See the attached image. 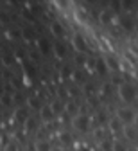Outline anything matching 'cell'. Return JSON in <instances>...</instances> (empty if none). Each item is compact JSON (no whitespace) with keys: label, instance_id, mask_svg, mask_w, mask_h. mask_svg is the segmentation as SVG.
<instances>
[{"label":"cell","instance_id":"obj_21","mask_svg":"<svg viewBox=\"0 0 138 151\" xmlns=\"http://www.w3.org/2000/svg\"><path fill=\"white\" fill-rule=\"evenodd\" d=\"M72 72H74L72 67H70V65H65V67L61 68V78H63V79H72Z\"/></svg>","mask_w":138,"mask_h":151},{"label":"cell","instance_id":"obj_25","mask_svg":"<svg viewBox=\"0 0 138 151\" xmlns=\"http://www.w3.org/2000/svg\"><path fill=\"white\" fill-rule=\"evenodd\" d=\"M111 146H113V140H101V144H99V147H101V151H111Z\"/></svg>","mask_w":138,"mask_h":151},{"label":"cell","instance_id":"obj_19","mask_svg":"<svg viewBox=\"0 0 138 151\" xmlns=\"http://www.w3.org/2000/svg\"><path fill=\"white\" fill-rule=\"evenodd\" d=\"M104 61H106V67H108V70H115V68H118V61L113 58V56H106V58H104Z\"/></svg>","mask_w":138,"mask_h":151},{"label":"cell","instance_id":"obj_12","mask_svg":"<svg viewBox=\"0 0 138 151\" xmlns=\"http://www.w3.org/2000/svg\"><path fill=\"white\" fill-rule=\"evenodd\" d=\"M93 65H95V70L99 72V74H108L109 70H108V67H106V61H104V58H97L95 61H93Z\"/></svg>","mask_w":138,"mask_h":151},{"label":"cell","instance_id":"obj_8","mask_svg":"<svg viewBox=\"0 0 138 151\" xmlns=\"http://www.w3.org/2000/svg\"><path fill=\"white\" fill-rule=\"evenodd\" d=\"M122 133L126 135V139H129V140H136V126H134V122H133V124H124Z\"/></svg>","mask_w":138,"mask_h":151},{"label":"cell","instance_id":"obj_5","mask_svg":"<svg viewBox=\"0 0 138 151\" xmlns=\"http://www.w3.org/2000/svg\"><path fill=\"white\" fill-rule=\"evenodd\" d=\"M29 117V108L27 106H18L14 110V121L16 122H25Z\"/></svg>","mask_w":138,"mask_h":151},{"label":"cell","instance_id":"obj_1","mask_svg":"<svg viewBox=\"0 0 138 151\" xmlns=\"http://www.w3.org/2000/svg\"><path fill=\"white\" fill-rule=\"evenodd\" d=\"M118 97H120V99L129 106V104L134 103V99H136V86H134L133 83H127V81L120 83V85H118Z\"/></svg>","mask_w":138,"mask_h":151},{"label":"cell","instance_id":"obj_30","mask_svg":"<svg viewBox=\"0 0 138 151\" xmlns=\"http://www.w3.org/2000/svg\"><path fill=\"white\" fill-rule=\"evenodd\" d=\"M120 7L131 9V7H134V2H133V0H122V2H120Z\"/></svg>","mask_w":138,"mask_h":151},{"label":"cell","instance_id":"obj_2","mask_svg":"<svg viewBox=\"0 0 138 151\" xmlns=\"http://www.w3.org/2000/svg\"><path fill=\"white\" fill-rule=\"evenodd\" d=\"M72 124L77 131L84 133V131L90 129V115H86V113H75L74 119H72Z\"/></svg>","mask_w":138,"mask_h":151},{"label":"cell","instance_id":"obj_31","mask_svg":"<svg viewBox=\"0 0 138 151\" xmlns=\"http://www.w3.org/2000/svg\"><path fill=\"white\" fill-rule=\"evenodd\" d=\"M84 92L88 93V96H93V93H95V86L92 83H88V85H84Z\"/></svg>","mask_w":138,"mask_h":151},{"label":"cell","instance_id":"obj_16","mask_svg":"<svg viewBox=\"0 0 138 151\" xmlns=\"http://www.w3.org/2000/svg\"><path fill=\"white\" fill-rule=\"evenodd\" d=\"M20 34H22V38H24L25 42L34 40V31H32V27H24L22 31H20Z\"/></svg>","mask_w":138,"mask_h":151},{"label":"cell","instance_id":"obj_24","mask_svg":"<svg viewBox=\"0 0 138 151\" xmlns=\"http://www.w3.org/2000/svg\"><path fill=\"white\" fill-rule=\"evenodd\" d=\"M113 18H115V14H111V11H102V13H101V20H102V24H109Z\"/></svg>","mask_w":138,"mask_h":151},{"label":"cell","instance_id":"obj_15","mask_svg":"<svg viewBox=\"0 0 138 151\" xmlns=\"http://www.w3.org/2000/svg\"><path fill=\"white\" fill-rule=\"evenodd\" d=\"M108 124H109V129L113 131V133H117V131H122V128H124V124L118 121L117 117H115V119H109Z\"/></svg>","mask_w":138,"mask_h":151},{"label":"cell","instance_id":"obj_3","mask_svg":"<svg viewBox=\"0 0 138 151\" xmlns=\"http://www.w3.org/2000/svg\"><path fill=\"white\" fill-rule=\"evenodd\" d=\"M117 119L120 121L122 124H133V122H134V110L129 108V106L118 108V111H117Z\"/></svg>","mask_w":138,"mask_h":151},{"label":"cell","instance_id":"obj_11","mask_svg":"<svg viewBox=\"0 0 138 151\" xmlns=\"http://www.w3.org/2000/svg\"><path fill=\"white\" fill-rule=\"evenodd\" d=\"M41 106H43V103H41V99H39L38 96H32V97H29L27 99V108H31V110H41Z\"/></svg>","mask_w":138,"mask_h":151},{"label":"cell","instance_id":"obj_28","mask_svg":"<svg viewBox=\"0 0 138 151\" xmlns=\"http://www.w3.org/2000/svg\"><path fill=\"white\" fill-rule=\"evenodd\" d=\"M111 90H113V86H111L109 83H106V85H102V86H101V93H102V96H109Z\"/></svg>","mask_w":138,"mask_h":151},{"label":"cell","instance_id":"obj_13","mask_svg":"<svg viewBox=\"0 0 138 151\" xmlns=\"http://www.w3.org/2000/svg\"><path fill=\"white\" fill-rule=\"evenodd\" d=\"M120 25H122L124 29L131 31V29L134 27V20H133V18H129V14H122V16H120Z\"/></svg>","mask_w":138,"mask_h":151},{"label":"cell","instance_id":"obj_14","mask_svg":"<svg viewBox=\"0 0 138 151\" xmlns=\"http://www.w3.org/2000/svg\"><path fill=\"white\" fill-rule=\"evenodd\" d=\"M34 151H52V146H50L49 140H36Z\"/></svg>","mask_w":138,"mask_h":151},{"label":"cell","instance_id":"obj_17","mask_svg":"<svg viewBox=\"0 0 138 151\" xmlns=\"http://www.w3.org/2000/svg\"><path fill=\"white\" fill-rule=\"evenodd\" d=\"M0 60H2V63H4L6 67H11V65L14 63V54H11V52H6V54H2V56H0Z\"/></svg>","mask_w":138,"mask_h":151},{"label":"cell","instance_id":"obj_20","mask_svg":"<svg viewBox=\"0 0 138 151\" xmlns=\"http://www.w3.org/2000/svg\"><path fill=\"white\" fill-rule=\"evenodd\" d=\"M24 128H25V131H34V129H36V119L29 115L27 121L24 122Z\"/></svg>","mask_w":138,"mask_h":151},{"label":"cell","instance_id":"obj_22","mask_svg":"<svg viewBox=\"0 0 138 151\" xmlns=\"http://www.w3.org/2000/svg\"><path fill=\"white\" fill-rule=\"evenodd\" d=\"M111 151H127V146L120 140H113V146H111Z\"/></svg>","mask_w":138,"mask_h":151},{"label":"cell","instance_id":"obj_33","mask_svg":"<svg viewBox=\"0 0 138 151\" xmlns=\"http://www.w3.org/2000/svg\"><path fill=\"white\" fill-rule=\"evenodd\" d=\"M52 151H59V149H54V147H52Z\"/></svg>","mask_w":138,"mask_h":151},{"label":"cell","instance_id":"obj_27","mask_svg":"<svg viewBox=\"0 0 138 151\" xmlns=\"http://www.w3.org/2000/svg\"><path fill=\"white\" fill-rule=\"evenodd\" d=\"M6 151H18V142L16 140H9L6 144Z\"/></svg>","mask_w":138,"mask_h":151},{"label":"cell","instance_id":"obj_10","mask_svg":"<svg viewBox=\"0 0 138 151\" xmlns=\"http://www.w3.org/2000/svg\"><path fill=\"white\" fill-rule=\"evenodd\" d=\"M50 49H52V45H50V42L47 40V38H39L38 40V50H39V54H49L50 52Z\"/></svg>","mask_w":138,"mask_h":151},{"label":"cell","instance_id":"obj_18","mask_svg":"<svg viewBox=\"0 0 138 151\" xmlns=\"http://www.w3.org/2000/svg\"><path fill=\"white\" fill-rule=\"evenodd\" d=\"M54 52H56L57 58H65V56H66V47L63 43H56L54 45Z\"/></svg>","mask_w":138,"mask_h":151},{"label":"cell","instance_id":"obj_23","mask_svg":"<svg viewBox=\"0 0 138 151\" xmlns=\"http://www.w3.org/2000/svg\"><path fill=\"white\" fill-rule=\"evenodd\" d=\"M11 101H13V96H11L9 92L2 93V97H0V104H2V106H9V104H11Z\"/></svg>","mask_w":138,"mask_h":151},{"label":"cell","instance_id":"obj_9","mask_svg":"<svg viewBox=\"0 0 138 151\" xmlns=\"http://www.w3.org/2000/svg\"><path fill=\"white\" fill-rule=\"evenodd\" d=\"M50 32H52L54 36H57V38H61V36L65 34V27H63V24H61V22H57V20L50 22Z\"/></svg>","mask_w":138,"mask_h":151},{"label":"cell","instance_id":"obj_32","mask_svg":"<svg viewBox=\"0 0 138 151\" xmlns=\"http://www.w3.org/2000/svg\"><path fill=\"white\" fill-rule=\"evenodd\" d=\"M25 72H27V74H31V76H34V72H36V70H34V67L29 63V65H25Z\"/></svg>","mask_w":138,"mask_h":151},{"label":"cell","instance_id":"obj_26","mask_svg":"<svg viewBox=\"0 0 138 151\" xmlns=\"http://www.w3.org/2000/svg\"><path fill=\"white\" fill-rule=\"evenodd\" d=\"M72 79H74L75 83H81V81H84V76H83L81 70H74V72H72Z\"/></svg>","mask_w":138,"mask_h":151},{"label":"cell","instance_id":"obj_7","mask_svg":"<svg viewBox=\"0 0 138 151\" xmlns=\"http://www.w3.org/2000/svg\"><path fill=\"white\" fill-rule=\"evenodd\" d=\"M57 140L61 142L63 146H72L74 144V137H72L70 131H66V129H63V131H59V133H57Z\"/></svg>","mask_w":138,"mask_h":151},{"label":"cell","instance_id":"obj_29","mask_svg":"<svg viewBox=\"0 0 138 151\" xmlns=\"http://www.w3.org/2000/svg\"><path fill=\"white\" fill-rule=\"evenodd\" d=\"M7 22H9V13L0 11V24H7Z\"/></svg>","mask_w":138,"mask_h":151},{"label":"cell","instance_id":"obj_4","mask_svg":"<svg viewBox=\"0 0 138 151\" xmlns=\"http://www.w3.org/2000/svg\"><path fill=\"white\" fill-rule=\"evenodd\" d=\"M72 45L77 52H86L88 50V42H86V38L81 34V32H75L72 36Z\"/></svg>","mask_w":138,"mask_h":151},{"label":"cell","instance_id":"obj_6","mask_svg":"<svg viewBox=\"0 0 138 151\" xmlns=\"http://www.w3.org/2000/svg\"><path fill=\"white\" fill-rule=\"evenodd\" d=\"M39 117H41V121H43V122H50L56 115H54V111L50 110V106H49V104H43V106H41V110H39Z\"/></svg>","mask_w":138,"mask_h":151}]
</instances>
